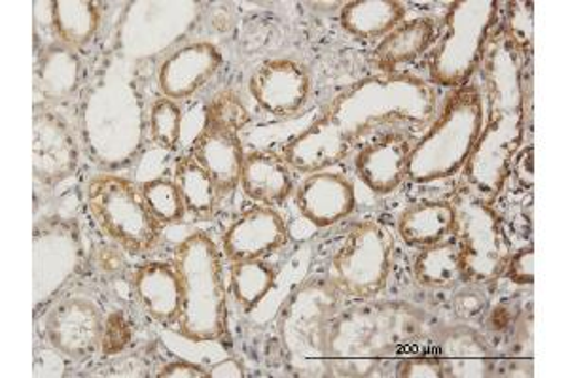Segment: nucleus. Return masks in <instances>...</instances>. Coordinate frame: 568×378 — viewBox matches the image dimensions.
<instances>
[{"label": "nucleus", "mask_w": 568, "mask_h": 378, "mask_svg": "<svg viewBox=\"0 0 568 378\" xmlns=\"http://www.w3.org/2000/svg\"><path fill=\"white\" fill-rule=\"evenodd\" d=\"M436 99L434 85L412 74L362 78L284 146L283 160L300 173L328 171L383 129L426 127L436 114Z\"/></svg>", "instance_id": "1"}, {"label": "nucleus", "mask_w": 568, "mask_h": 378, "mask_svg": "<svg viewBox=\"0 0 568 378\" xmlns=\"http://www.w3.org/2000/svg\"><path fill=\"white\" fill-rule=\"evenodd\" d=\"M487 82V120H484L478 144L463 173V186L479 200L493 205L514 168L519 147L524 144L525 84L524 53L504 32L493 40L485 52Z\"/></svg>", "instance_id": "2"}, {"label": "nucleus", "mask_w": 568, "mask_h": 378, "mask_svg": "<svg viewBox=\"0 0 568 378\" xmlns=\"http://www.w3.org/2000/svg\"><path fill=\"white\" fill-rule=\"evenodd\" d=\"M420 329L423 316L406 303H364L339 310L326 340L329 375L374 377L385 361L414 345Z\"/></svg>", "instance_id": "3"}, {"label": "nucleus", "mask_w": 568, "mask_h": 378, "mask_svg": "<svg viewBox=\"0 0 568 378\" xmlns=\"http://www.w3.org/2000/svg\"><path fill=\"white\" fill-rule=\"evenodd\" d=\"M173 263L182 283L179 334L194 343L226 340L227 288L219 246L207 233H194L176 246Z\"/></svg>", "instance_id": "4"}, {"label": "nucleus", "mask_w": 568, "mask_h": 378, "mask_svg": "<svg viewBox=\"0 0 568 378\" xmlns=\"http://www.w3.org/2000/svg\"><path fill=\"white\" fill-rule=\"evenodd\" d=\"M484 101L478 88L465 85L447 96L439 114L415 142L407 178L433 184L459 174L470 160L484 127Z\"/></svg>", "instance_id": "5"}, {"label": "nucleus", "mask_w": 568, "mask_h": 378, "mask_svg": "<svg viewBox=\"0 0 568 378\" xmlns=\"http://www.w3.org/2000/svg\"><path fill=\"white\" fill-rule=\"evenodd\" d=\"M342 297L328 278H313L284 303L278 315V339L288 369L296 377H332L326 340L329 324L342 310Z\"/></svg>", "instance_id": "6"}, {"label": "nucleus", "mask_w": 568, "mask_h": 378, "mask_svg": "<svg viewBox=\"0 0 568 378\" xmlns=\"http://www.w3.org/2000/svg\"><path fill=\"white\" fill-rule=\"evenodd\" d=\"M498 12L500 2L497 0H459L447 8L428 59L430 84L453 91L470 84L474 72L484 61Z\"/></svg>", "instance_id": "7"}, {"label": "nucleus", "mask_w": 568, "mask_h": 378, "mask_svg": "<svg viewBox=\"0 0 568 378\" xmlns=\"http://www.w3.org/2000/svg\"><path fill=\"white\" fill-rule=\"evenodd\" d=\"M85 205L99 229L128 254L144 256L160 244L163 225L150 211L141 184L99 174L85 186Z\"/></svg>", "instance_id": "8"}, {"label": "nucleus", "mask_w": 568, "mask_h": 378, "mask_svg": "<svg viewBox=\"0 0 568 378\" xmlns=\"http://www.w3.org/2000/svg\"><path fill=\"white\" fill-rule=\"evenodd\" d=\"M452 203L457 211L455 233H459L465 280L481 286L503 278L514 248L497 211L466 186L457 190Z\"/></svg>", "instance_id": "9"}, {"label": "nucleus", "mask_w": 568, "mask_h": 378, "mask_svg": "<svg viewBox=\"0 0 568 378\" xmlns=\"http://www.w3.org/2000/svg\"><path fill=\"white\" fill-rule=\"evenodd\" d=\"M393 257V233L379 222H362L332 257L328 280L339 294L369 302L387 286Z\"/></svg>", "instance_id": "10"}, {"label": "nucleus", "mask_w": 568, "mask_h": 378, "mask_svg": "<svg viewBox=\"0 0 568 378\" xmlns=\"http://www.w3.org/2000/svg\"><path fill=\"white\" fill-rule=\"evenodd\" d=\"M248 93L272 116H296L310 101V69L296 59H267L248 78Z\"/></svg>", "instance_id": "11"}, {"label": "nucleus", "mask_w": 568, "mask_h": 378, "mask_svg": "<svg viewBox=\"0 0 568 378\" xmlns=\"http://www.w3.org/2000/svg\"><path fill=\"white\" fill-rule=\"evenodd\" d=\"M104 320L95 303L85 297H69L58 303L45 318V337L59 354L84 361L103 343Z\"/></svg>", "instance_id": "12"}, {"label": "nucleus", "mask_w": 568, "mask_h": 378, "mask_svg": "<svg viewBox=\"0 0 568 378\" xmlns=\"http://www.w3.org/2000/svg\"><path fill=\"white\" fill-rule=\"evenodd\" d=\"M291 233L273 206H252L240 214L222 237V252L230 262H252L277 254Z\"/></svg>", "instance_id": "13"}, {"label": "nucleus", "mask_w": 568, "mask_h": 378, "mask_svg": "<svg viewBox=\"0 0 568 378\" xmlns=\"http://www.w3.org/2000/svg\"><path fill=\"white\" fill-rule=\"evenodd\" d=\"M415 142L406 131H387L358 150L355 168L358 178L377 195H388L407 178L409 155Z\"/></svg>", "instance_id": "14"}, {"label": "nucleus", "mask_w": 568, "mask_h": 378, "mask_svg": "<svg viewBox=\"0 0 568 378\" xmlns=\"http://www.w3.org/2000/svg\"><path fill=\"white\" fill-rule=\"evenodd\" d=\"M245 155L237 129L205 116L192 146V157L211 174L222 197L240 186Z\"/></svg>", "instance_id": "15"}, {"label": "nucleus", "mask_w": 568, "mask_h": 378, "mask_svg": "<svg viewBox=\"0 0 568 378\" xmlns=\"http://www.w3.org/2000/svg\"><path fill=\"white\" fill-rule=\"evenodd\" d=\"M224 58L211 42H192L171 53L158 72V84L163 96L182 101L205 88L220 71Z\"/></svg>", "instance_id": "16"}, {"label": "nucleus", "mask_w": 568, "mask_h": 378, "mask_svg": "<svg viewBox=\"0 0 568 378\" xmlns=\"http://www.w3.org/2000/svg\"><path fill=\"white\" fill-rule=\"evenodd\" d=\"M296 206L300 214L317 227L339 224L355 211V186L343 174L311 173L296 187Z\"/></svg>", "instance_id": "17"}, {"label": "nucleus", "mask_w": 568, "mask_h": 378, "mask_svg": "<svg viewBox=\"0 0 568 378\" xmlns=\"http://www.w3.org/2000/svg\"><path fill=\"white\" fill-rule=\"evenodd\" d=\"M78 167V146L71 129L52 112L34 116V174L48 184L69 178Z\"/></svg>", "instance_id": "18"}, {"label": "nucleus", "mask_w": 568, "mask_h": 378, "mask_svg": "<svg viewBox=\"0 0 568 378\" xmlns=\"http://www.w3.org/2000/svg\"><path fill=\"white\" fill-rule=\"evenodd\" d=\"M131 284L152 320L165 327L176 326L182 310V283L175 263H142Z\"/></svg>", "instance_id": "19"}, {"label": "nucleus", "mask_w": 568, "mask_h": 378, "mask_svg": "<svg viewBox=\"0 0 568 378\" xmlns=\"http://www.w3.org/2000/svg\"><path fill=\"white\" fill-rule=\"evenodd\" d=\"M240 186L254 203H262L264 206L281 205L294 192L291 165L283 160V155L267 152L246 154Z\"/></svg>", "instance_id": "20"}, {"label": "nucleus", "mask_w": 568, "mask_h": 378, "mask_svg": "<svg viewBox=\"0 0 568 378\" xmlns=\"http://www.w3.org/2000/svg\"><path fill=\"white\" fill-rule=\"evenodd\" d=\"M436 356L446 377H491L495 371V354L484 337L470 327L449 329L439 339Z\"/></svg>", "instance_id": "21"}, {"label": "nucleus", "mask_w": 568, "mask_h": 378, "mask_svg": "<svg viewBox=\"0 0 568 378\" xmlns=\"http://www.w3.org/2000/svg\"><path fill=\"white\" fill-rule=\"evenodd\" d=\"M396 229L407 246H434L447 241L457 229V211L452 201L415 203L402 211Z\"/></svg>", "instance_id": "22"}, {"label": "nucleus", "mask_w": 568, "mask_h": 378, "mask_svg": "<svg viewBox=\"0 0 568 378\" xmlns=\"http://www.w3.org/2000/svg\"><path fill=\"white\" fill-rule=\"evenodd\" d=\"M436 23L430 18L402 21L400 25L388 32L377 44L372 63L379 74H394L402 64L412 63L428 52L436 42Z\"/></svg>", "instance_id": "23"}, {"label": "nucleus", "mask_w": 568, "mask_h": 378, "mask_svg": "<svg viewBox=\"0 0 568 378\" xmlns=\"http://www.w3.org/2000/svg\"><path fill=\"white\" fill-rule=\"evenodd\" d=\"M406 13L407 8L398 0H355L342 8L339 23L355 39H385L406 21Z\"/></svg>", "instance_id": "24"}, {"label": "nucleus", "mask_w": 568, "mask_h": 378, "mask_svg": "<svg viewBox=\"0 0 568 378\" xmlns=\"http://www.w3.org/2000/svg\"><path fill=\"white\" fill-rule=\"evenodd\" d=\"M414 275L415 280L423 288H455L460 280H465L459 244L444 241V243L420 248L415 257Z\"/></svg>", "instance_id": "25"}, {"label": "nucleus", "mask_w": 568, "mask_h": 378, "mask_svg": "<svg viewBox=\"0 0 568 378\" xmlns=\"http://www.w3.org/2000/svg\"><path fill=\"white\" fill-rule=\"evenodd\" d=\"M101 23V10L88 0H58L52 2L53 34L59 42L77 50L90 44Z\"/></svg>", "instance_id": "26"}, {"label": "nucleus", "mask_w": 568, "mask_h": 378, "mask_svg": "<svg viewBox=\"0 0 568 378\" xmlns=\"http://www.w3.org/2000/svg\"><path fill=\"white\" fill-rule=\"evenodd\" d=\"M176 186L181 190L186 208L194 218L211 219L219 211L222 193L211 178V174L201 167L192 155H184L175 165Z\"/></svg>", "instance_id": "27"}, {"label": "nucleus", "mask_w": 568, "mask_h": 378, "mask_svg": "<svg viewBox=\"0 0 568 378\" xmlns=\"http://www.w3.org/2000/svg\"><path fill=\"white\" fill-rule=\"evenodd\" d=\"M40 91L48 103H61L77 90L80 80V61L65 45L45 50L40 61Z\"/></svg>", "instance_id": "28"}, {"label": "nucleus", "mask_w": 568, "mask_h": 378, "mask_svg": "<svg viewBox=\"0 0 568 378\" xmlns=\"http://www.w3.org/2000/svg\"><path fill=\"white\" fill-rule=\"evenodd\" d=\"M277 284V273L264 259L233 262L230 265V288L245 313L258 308Z\"/></svg>", "instance_id": "29"}, {"label": "nucleus", "mask_w": 568, "mask_h": 378, "mask_svg": "<svg viewBox=\"0 0 568 378\" xmlns=\"http://www.w3.org/2000/svg\"><path fill=\"white\" fill-rule=\"evenodd\" d=\"M142 193L155 219L162 225L181 224L186 216V203L175 180L154 178L142 182Z\"/></svg>", "instance_id": "30"}, {"label": "nucleus", "mask_w": 568, "mask_h": 378, "mask_svg": "<svg viewBox=\"0 0 568 378\" xmlns=\"http://www.w3.org/2000/svg\"><path fill=\"white\" fill-rule=\"evenodd\" d=\"M182 109L176 101L162 96L150 109V139L155 146L175 150L181 142Z\"/></svg>", "instance_id": "31"}, {"label": "nucleus", "mask_w": 568, "mask_h": 378, "mask_svg": "<svg viewBox=\"0 0 568 378\" xmlns=\"http://www.w3.org/2000/svg\"><path fill=\"white\" fill-rule=\"evenodd\" d=\"M535 4L532 2H510L508 4V13H506V29L504 34L519 48V52H532V37H535V29H532V16H535Z\"/></svg>", "instance_id": "32"}, {"label": "nucleus", "mask_w": 568, "mask_h": 378, "mask_svg": "<svg viewBox=\"0 0 568 378\" xmlns=\"http://www.w3.org/2000/svg\"><path fill=\"white\" fill-rule=\"evenodd\" d=\"M207 118L241 131V127L248 122V112L237 96H233L232 93H222L209 104Z\"/></svg>", "instance_id": "33"}, {"label": "nucleus", "mask_w": 568, "mask_h": 378, "mask_svg": "<svg viewBox=\"0 0 568 378\" xmlns=\"http://www.w3.org/2000/svg\"><path fill=\"white\" fill-rule=\"evenodd\" d=\"M396 377L400 378H446L444 366L436 354L404 356L396 366Z\"/></svg>", "instance_id": "34"}, {"label": "nucleus", "mask_w": 568, "mask_h": 378, "mask_svg": "<svg viewBox=\"0 0 568 378\" xmlns=\"http://www.w3.org/2000/svg\"><path fill=\"white\" fill-rule=\"evenodd\" d=\"M504 276L517 286H530L535 283V251H532V246L511 254Z\"/></svg>", "instance_id": "35"}, {"label": "nucleus", "mask_w": 568, "mask_h": 378, "mask_svg": "<svg viewBox=\"0 0 568 378\" xmlns=\"http://www.w3.org/2000/svg\"><path fill=\"white\" fill-rule=\"evenodd\" d=\"M485 307H487L485 297H481V294L476 292V289L460 292V294H457V297H455V302H453L455 315L460 316L463 320H474V318H478V316L484 313Z\"/></svg>", "instance_id": "36"}, {"label": "nucleus", "mask_w": 568, "mask_h": 378, "mask_svg": "<svg viewBox=\"0 0 568 378\" xmlns=\"http://www.w3.org/2000/svg\"><path fill=\"white\" fill-rule=\"evenodd\" d=\"M160 378H209L211 372L205 367L186 361V359H175L168 366H163L158 372Z\"/></svg>", "instance_id": "37"}]
</instances>
